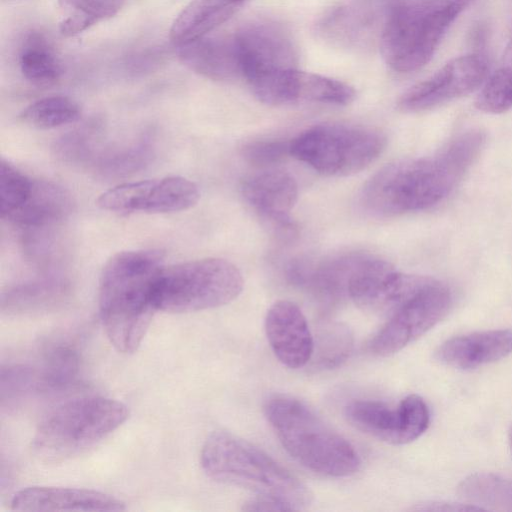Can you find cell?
<instances>
[{
  "instance_id": "44dd1931",
  "label": "cell",
  "mask_w": 512,
  "mask_h": 512,
  "mask_svg": "<svg viewBox=\"0 0 512 512\" xmlns=\"http://www.w3.org/2000/svg\"><path fill=\"white\" fill-rule=\"evenodd\" d=\"M240 5L233 0H191L172 23L171 41L181 46L205 37L230 19Z\"/></svg>"
},
{
  "instance_id": "d590c367",
  "label": "cell",
  "mask_w": 512,
  "mask_h": 512,
  "mask_svg": "<svg viewBox=\"0 0 512 512\" xmlns=\"http://www.w3.org/2000/svg\"><path fill=\"white\" fill-rule=\"evenodd\" d=\"M416 1L427 4V5L440 6V5L447 4L452 0H416Z\"/></svg>"
},
{
  "instance_id": "7a4b0ae2",
  "label": "cell",
  "mask_w": 512,
  "mask_h": 512,
  "mask_svg": "<svg viewBox=\"0 0 512 512\" xmlns=\"http://www.w3.org/2000/svg\"><path fill=\"white\" fill-rule=\"evenodd\" d=\"M471 165L464 152L450 143L433 158L390 163L366 182L361 203L369 213L382 217L427 209L445 198Z\"/></svg>"
},
{
  "instance_id": "e0dca14e",
  "label": "cell",
  "mask_w": 512,
  "mask_h": 512,
  "mask_svg": "<svg viewBox=\"0 0 512 512\" xmlns=\"http://www.w3.org/2000/svg\"><path fill=\"white\" fill-rule=\"evenodd\" d=\"M265 331L275 356L283 365L298 369L311 360L314 338L303 312L293 302L279 300L270 306Z\"/></svg>"
},
{
  "instance_id": "30bf717a",
  "label": "cell",
  "mask_w": 512,
  "mask_h": 512,
  "mask_svg": "<svg viewBox=\"0 0 512 512\" xmlns=\"http://www.w3.org/2000/svg\"><path fill=\"white\" fill-rule=\"evenodd\" d=\"M344 415L356 429L395 445L419 438L430 420L425 401L415 394L406 396L394 407L378 400H354L345 406Z\"/></svg>"
},
{
  "instance_id": "ffe728a7",
  "label": "cell",
  "mask_w": 512,
  "mask_h": 512,
  "mask_svg": "<svg viewBox=\"0 0 512 512\" xmlns=\"http://www.w3.org/2000/svg\"><path fill=\"white\" fill-rule=\"evenodd\" d=\"M178 47L182 63L206 78L228 81L242 77L234 35L205 36Z\"/></svg>"
},
{
  "instance_id": "d6a6232c",
  "label": "cell",
  "mask_w": 512,
  "mask_h": 512,
  "mask_svg": "<svg viewBox=\"0 0 512 512\" xmlns=\"http://www.w3.org/2000/svg\"><path fill=\"white\" fill-rule=\"evenodd\" d=\"M413 510L417 511H437V512H463V511H483L485 509L473 504L447 503V502H428L422 503Z\"/></svg>"
},
{
  "instance_id": "f546056e",
  "label": "cell",
  "mask_w": 512,
  "mask_h": 512,
  "mask_svg": "<svg viewBox=\"0 0 512 512\" xmlns=\"http://www.w3.org/2000/svg\"><path fill=\"white\" fill-rule=\"evenodd\" d=\"M146 143L139 142L131 147L107 154L100 158L98 170L109 177L127 175L141 168L149 158Z\"/></svg>"
},
{
  "instance_id": "5b68a950",
  "label": "cell",
  "mask_w": 512,
  "mask_h": 512,
  "mask_svg": "<svg viewBox=\"0 0 512 512\" xmlns=\"http://www.w3.org/2000/svg\"><path fill=\"white\" fill-rule=\"evenodd\" d=\"M122 402L86 396L52 408L40 421L32 440L33 453L43 462L60 463L94 447L127 419Z\"/></svg>"
},
{
  "instance_id": "f1b7e54d",
  "label": "cell",
  "mask_w": 512,
  "mask_h": 512,
  "mask_svg": "<svg viewBox=\"0 0 512 512\" xmlns=\"http://www.w3.org/2000/svg\"><path fill=\"white\" fill-rule=\"evenodd\" d=\"M476 107L486 113L500 114L512 108V68L503 66L484 82Z\"/></svg>"
},
{
  "instance_id": "cb8c5ba5",
  "label": "cell",
  "mask_w": 512,
  "mask_h": 512,
  "mask_svg": "<svg viewBox=\"0 0 512 512\" xmlns=\"http://www.w3.org/2000/svg\"><path fill=\"white\" fill-rule=\"evenodd\" d=\"M124 3L125 0H59L64 13L59 30L64 36H74L115 16Z\"/></svg>"
},
{
  "instance_id": "1f68e13d",
  "label": "cell",
  "mask_w": 512,
  "mask_h": 512,
  "mask_svg": "<svg viewBox=\"0 0 512 512\" xmlns=\"http://www.w3.org/2000/svg\"><path fill=\"white\" fill-rule=\"evenodd\" d=\"M244 511H292V509L286 505L285 503L278 501L276 499L259 496L248 500L243 504Z\"/></svg>"
},
{
  "instance_id": "52a82bcc",
  "label": "cell",
  "mask_w": 512,
  "mask_h": 512,
  "mask_svg": "<svg viewBox=\"0 0 512 512\" xmlns=\"http://www.w3.org/2000/svg\"><path fill=\"white\" fill-rule=\"evenodd\" d=\"M243 277L231 262L204 258L163 266L155 286L157 310L188 313L217 308L233 301Z\"/></svg>"
},
{
  "instance_id": "8d00e7d4",
  "label": "cell",
  "mask_w": 512,
  "mask_h": 512,
  "mask_svg": "<svg viewBox=\"0 0 512 512\" xmlns=\"http://www.w3.org/2000/svg\"><path fill=\"white\" fill-rule=\"evenodd\" d=\"M509 443H510V447H511V450H512V426H511L510 431H509Z\"/></svg>"
},
{
  "instance_id": "7c38bea8",
  "label": "cell",
  "mask_w": 512,
  "mask_h": 512,
  "mask_svg": "<svg viewBox=\"0 0 512 512\" xmlns=\"http://www.w3.org/2000/svg\"><path fill=\"white\" fill-rule=\"evenodd\" d=\"M489 61L484 53H469L447 62L433 75L415 84L399 99L404 112H421L463 97L484 84Z\"/></svg>"
},
{
  "instance_id": "ba28073f",
  "label": "cell",
  "mask_w": 512,
  "mask_h": 512,
  "mask_svg": "<svg viewBox=\"0 0 512 512\" xmlns=\"http://www.w3.org/2000/svg\"><path fill=\"white\" fill-rule=\"evenodd\" d=\"M378 129L348 123L312 126L290 141V156L328 176L358 173L373 163L386 147Z\"/></svg>"
},
{
  "instance_id": "d6986e66",
  "label": "cell",
  "mask_w": 512,
  "mask_h": 512,
  "mask_svg": "<svg viewBox=\"0 0 512 512\" xmlns=\"http://www.w3.org/2000/svg\"><path fill=\"white\" fill-rule=\"evenodd\" d=\"M512 353V330L500 329L453 337L437 350L436 358L449 366L472 369Z\"/></svg>"
},
{
  "instance_id": "6da1fadb",
  "label": "cell",
  "mask_w": 512,
  "mask_h": 512,
  "mask_svg": "<svg viewBox=\"0 0 512 512\" xmlns=\"http://www.w3.org/2000/svg\"><path fill=\"white\" fill-rule=\"evenodd\" d=\"M163 257L154 250L122 251L105 263L99 280L100 318L111 344L122 353L138 349L157 311L155 286Z\"/></svg>"
},
{
  "instance_id": "74e56055",
  "label": "cell",
  "mask_w": 512,
  "mask_h": 512,
  "mask_svg": "<svg viewBox=\"0 0 512 512\" xmlns=\"http://www.w3.org/2000/svg\"><path fill=\"white\" fill-rule=\"evenodd\" d=\"M233 1H235V2H237V3H239V4H241L244 0H233Z\"/></svg>"
},
{
  "instance_id": "4fadbf2b",
  "label": "cell",
  "mask_w": 512,
  "mask_h": 512,
  "mask_svg": "<svg viewBox=\"0 0 512 512\" xmlns=\"http://www.w3.org/2000/svg\"><path fill=\"white\" fill-rule=\"evenodd\" d=\"M401 0H345L320 20L317 30L332 45L348 49L380 43L384 28Z\"/></svg>"
},
{
  "instance_id": "7402d4cb",
  "label": "cell",
  "mask_w": 512,
  "mask_h": 512,
  "mask_svg": "<svg viewBox=\"0 0 512 512\" xmlns=\"http://www.w3.org/2000/svg\"><path fill=\"white\" fill-rule=\"evenodd\" d=\"M68 291L59 278H41L7 288L1 295V310L8 314H24L48 309L61 302Z\"/></svg>"
},
{
  "instance_id": "4316f807",
  "label": "cell",
  "mask_w": 512,
  "mask_h": 512,
  "mask_svg": "<svg viewBox=\"0 0 512 512\" xmlns=\"http://www.w3.org/2000/svg\"><path fill=\"white\" fill-rule=\"evenodd\" d=\"M353 348V335L340 323L322 326L314 339L312 358L316 367L331 369L341 365Z\"/></svg>"
},
{
  "instance_id": "83f0119b",
  "label": "cell",
  "mask_w": 512,
  "mask_h": 512,
  "mask_svg": "<svg viewBox=\"0 0 512 512\" xmlns=\"http://www.w3.org/2000/svg\"><path fill=\"white\" fill-rule=\"evenodd\" d=\"M34 179L18 169L9 161L0 163V212L7 220L28 200Z\"/></svg>"
},
{
  "instance_id": "3957f363",
  "label": "cell",
  "mask_w": 512,
  "mask_h": 512,
  "mask_svg": "<svg viewBox=\"0 0 512 512\" xmlns=\"http://www.w3.org/2000/svg\"><path fill=\"white\" fill-rule=\"evenodd\" d=\"M200 462L211 479L248 489L288 505L306 509L309 489L288 469L248 441L226 431H214L205 440Z\"/></svg>"
},
{
  "instance_id": "5bb4252c",
  "label": "cell",
  "mask_w": 512,
  "mask_h": 512,
  "mask_svg": "<svg viewBox=\"0 0 512 512\" xmlns=\"http://www.w3.org/2000/svg\"><path fill=\"white\" fill-rule=\"evenodd\" d=\"M255 97L270 106L299 103L348 105L356 96L350 85L298 68L275 72L248 83Z\"/></svg>"
},
{
  "instance_id": "9a60e30c",
  "label": "cell",
  "mask_w": 512,
  "mask_h": 512,
  "mask_svg": "<svg viewBox=\"0 0 512 512\" xmlns=\"http://www.w3.org/2000/svg\"><path fill=\"white\" fill-rule=\"evenodd\" d=\"M242 77L257 78L297 68L298 51L290 34L280 25L255 21L235 34Z\"/></svg>"
},
{
  "instance_id": "484cf974",
  "label": "cell",
  "mask_w": 512,
  "mask_h": 512,
  "mask_svg": "<svg viewBox=\"0 0 512 512\" xmlns=\"http://www.w3.org/2000/svg\"><path fill=\"white\" fill-rule=\"evenodd\" d=\"M81 108L67 96L55 95L38 99L28 105L20 114V119L37 129L47 130L77 122Z\"/></svg>"
},
{
  "instance_id": "8992f818",
  "label": "cell",
  "mask_w": 512,
  "mask_h": 512,
  "mask_svg": "<svg viewBox=\"0 0 512 512\" xmlns=\"http://www.w3.org/2000/svg\"><path fill=\"white\" fill-rule=\"evenodd\" d=\"M475 0H452L434 6L401 0L392 12L380 39L385 63L394 71L421 69L434 55L452 22Z\"/></svg>"
},
{
  "instance_id": "836d02e7",
  "label": "cell",
  "mask_w": 512,
  "mask_h": 512,
  "mask_svg": "<svg viewBox=\"0 0 512 512\" xmlns=\"http://www.w3.org/2000/svg\"><path fill=\"white\" fill-rule=\"evenodd\" d=\"M486 38H487V29L484 25L479 24L476 25L471 32V42L476 49L474 53H483V48L486 44Z\"/></svg>"
},
{
  "instance_id": "277c9868",
  "label": "cell",
  "mask_w": 512,
  "mask_h": 512,
  "mask_svg": "<svg viewBox=\"0 0 512 512\" xmlns=\"http://www.w3.org/2000/svg\"><path fill=\"white\" fill-rule=\"evenodd\" d=\"M264 410L285 450L305 468L330 477L358 471L361 461L354 447L303 402L275 395Z\"/></svg>"
},
{
  "instance_id": "ac0fdd59",
  "label": "cell",
  "mask_w": 512,
  "mask_h": 512,
  "mask_svg": "<svg viewBox=\"0 0 512 512\" xmlns=\"http://www.w3.org/2000/svg\"><path fill=\"white\" fill-rule=\"evenodd\" d=\"M13 511H123L125 503L110 494L84 488L31 486L17 491L10 501Z\"/></svg>"
},
{
  "instance_id": "9c48e42d",
  "label": "cell",
  "mask_w": 512,
  "mask_h": 512,
  "mask_svg": "<svg viewBox=\"0 0 512 512\" xmlns=\"http://www.w3.org/2000/svg\"><path fill=\"white\" fill-rule=\"evenodd\" d=\"M451 304L448 287L430 278L388 315V321L369 341V352L385 357L400 351L442 320Z\"/></svg>"
},
{
  "instance_id": "2e32d148",
  "label": "cell",
  "mask_w": 512,
  "mask_h": 512,
  "mask_svg": "<svg viewBox=\"0 0 512 512\" xmlns=\"http://www.w3.org/2000/svg\"><path fill=\"white\" fill-rule=\"evenodd\" d=\"M241 192L276 237L283 241L297 237L290 212L298 199V185L288 172L265 169L251 174L242 181Z\"/></svg>"
},
{
  "instance_id": "4dcf8cb0",
  "label": "cell",
  "mask_w": 512,
  "mask_h": 512,
  "mask_svg": "<svg viewBox=\"0 0 512 512\" xmlns=\"http://www.w3.org/2000/svg\"><path fill=\"white\" fill-rule=\"evenodd\" d=\"M243 155L249 163L255 166L269 167L290 155V141H255L244 147Z\"/></svg>"
},
{
  "instance_id": "d4e9b609",
  "label": "cell",
  "mask_w": 512,
  "mask_h": 512,
  "mask_svg": "<svg viewBox=\"0 0 512 512\" xmlns=\"http://www.w3.org/2000/svg\"><path fill=\"white\" fill-rule=\"evenodd\" d=\"M458 494L469 502L512 510V480L491 473H476L463 480L458 487ZM484 509V508H483Z\"/></svg>"
},
{
  "instance_id": "603a6c76",
  "label": "cell",
  "mask_w": 512,
  "mask_h": 512,
  "mask_svg": "<svg viewBox=\"0 0 512 512\" xmlns=\"http://www.w3.org/2000/svg\"><path fill=\"white\" fill-rule=\"evenodd\" d=\"M23 76L36 85H50L59 80L63 69L59 59L46 39L30 34L24 41L19 58Z\"/></svg>"
},
{
  "instance_id": "8fae6325",
  "label": "cell",
  "mask_w": 512,
  "mask_h": 512,
  "mask_svg": "<svg viewBox=\"0 0 512 512\" xmlns=\"http://www.w3.org/2000/svg\"><path fill=\"white\" fill-rule=\"evenodd\" d=\"M200 199L198 186L181 176H167L119 184L97 199V205L115 213H173L185 211Z\"/></svg>"
},
{
  "instance_id": "e575fe53",
  "label": "cell",
  "mask_w": 512,
  "mask_h": 512,
  "mask_svg": "<svg viewBox=\"0 0 512 512\" xmlns=\"http://www.w3.org/2000/svg\"><path fill=\"white\" fill-rule=\"evenodd\" d=\"M503 66L512 68V40L508 44L504 56H503Z\"/></svg>"
}]
</instances>
